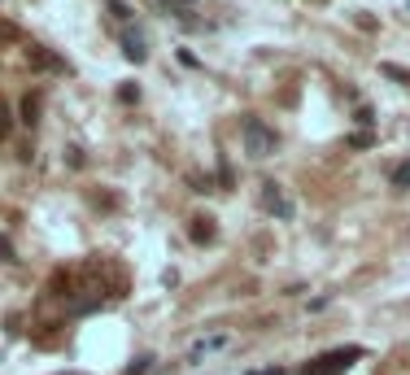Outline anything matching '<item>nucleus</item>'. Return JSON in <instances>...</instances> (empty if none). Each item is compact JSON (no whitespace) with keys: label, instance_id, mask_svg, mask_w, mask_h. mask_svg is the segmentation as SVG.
<instances>
[{"label":"nucleus","instance_id":"obj_1","mask_svg":"<svg viewBox=\"0 0 410 375\" xmlns=\"http://www.w3.org/2000/svg\"><path fill=\"white\" fill-rule=\"evenodd\" d=\"M358 358H363V349L358 345H349V349H332V354H323V358H315L310 367H305L301 375H345Z\"/></svg>","mask_w":410,"mask_h":375},{"label":"nucleus","instance_id":"obj_2","mask_svg":"<svg viewBox=\"0 0 410 375\" xmlns=\"http://www.w3.org/2000/svg\"><path fill=\"white\" fill-rule=\"evenodd\" d=\"M240 131H245V153H249V157H271V153H275L279 140H275V131L266 127L262 118H245Z\"/></svg>","mask_w":410,"mask_h":375},{"label":"nucleus","instance_id":"obj_3","mask_svg":"<svg viewBox=\"0 0 410 375\" xmlns=\"http://www.w3.org/2000/svg\"><path fill=\"white\" fill-rule=\"evenodd\" d=\"M262 210L266 214H275V218H293V201H288V196H284V188H279V184H262Z\"/></svg>","mask_w":410,"mask_h":375},{"label":"nucleus","instance_id":"obj_4","mask_svg":"<svg viewBox=\"0 0 410 375\" xmlns=\"http://www.w3.org/2000/svg\"><path fill=\"white\" fill-rule=\"evenodd\" d=\"M27 61H31L35 70H66V61H62V57H53V53H48V48H40V44H31V48H27Z\"/></svg>","mask_w":410,"mask_h":375},{"label":"nucleus","instance_id":"obj_5","mask_svg":"<svg viewBox=\"0 0 410 375\" xmlns=\"http://www.w3.org/2000/svg\"><path fill=\"white\" fill-rule=\"evenodd\" d=\"M122 57L136 61V66L148 57V48H144V35H140V31H127V35H122Z\"/></svg>","mask_w":410,"mask_h":375},{"label":"nucleus","instance_id":"obj_6","mask_svg":"<svg viewBox=\"0 0 410 375\" xmlns=\"http://www.w3.org/2000/svg\"><path fill=\"white\" fill-rule=\"evenodd\" d=\"M197 244H210L214 240V227H210V218H192V232H188Z\"/></svg>","mask_w":410,"mask_h":375},{"label":"nucleus","instance_id":"obj_7","mask_svg":"<svg viewBox=\"0 0 410 375\" xmlns=\"http://www.w3.org/2000/svg\"><path fill=\"white\" fill-rule=\"evenodd\" d=\"M393 188H410V162H402V166H393Z\"/></svg>","mask_w":410,"mask_h":375},{"label":"nucleus","instance_id":"obj_8","mask_svg":"<svg viewBox=\"0 0 410 375\" xmlns=\"http://www.w3.org/2000/svg\"><path fill=\"white\" fill-rule=\"evenodd\" d=\"M35 114H40V96H27V101H22V122H35Z\"/></svg>","mask_w":410,"mask_h":375},{"label":"nucleus","instance_id":"obj_9","mask_svg":"<svg viewBox=\"0 0 410 375\" xmlns=\"http://www.w3.org/2000/svg\"><path fill=\"white\" fill-rule=\"evenodd\" d=\"M118 101H122V105H136V101H140V88H136V83H122V88H118Z\"/></svg>","mask_w":410,"mask_h":375},{"label":"nucleus","instance_id":"obj_10","mask_svg":"<svg viewBox=\"0 0 410 375\" xmlns=\"http://www.w3.org/2000/svg\"><path fill=\"white\" fill-rule=\"evenodd\" d=\"M148 367H153V354H140L131 367H127V375H148Z\"/></svg>","mask_w":410,"mask_h":375},{"label":"nucleus","instance_id":"obj_11","mask_svg":"<svg viewBox=\"0 0 410 375\" xmlns=\"http://www.w3.org/2000/svg\"><path fill=\"white\" fill-rule=\"evenodd\" d=\"M0 262H18V258H13V244H9V236H0Z\"/></svg>","mask_w":410,"mask_h":375},{"label":"nucleus","instance_id":"obj_12","mask_svg":"<svg viewBox=\"0 0 410 375\" xmlns=\"http://www.w3.org/2000/svg\"><path fill=\"white\" fill-rule=\"evenodd\" d=\"M110 9H114V18H122V22L131 18V9H127V0H110Z\"/></svg>","mask_w":410,"mask_h":375},{"label":"nucleus","instance_id":"obj_13","mask_svg":"<svg viewBox=\"0 0 410 375\" xmlns=\"http://www.w3.org/2000/svg\"><path fill=\"white\" fill-rule=\"evenodd\" d=\"M9 136V109H5V101H0V140Z\"/></svg>","mask_w":410,"mask_h":375},{"label":"nucleus","instance_id":"obj_14","mask_svg":"<svg viewBox=\"0 0 410 375\" xmlns=\"http://www.w3.org/2000/svg\"><path fill=\"white\" fill-rule=\"evenodd\" d=\"M358 122H363V127H371V122H375V114H371L367 105H358Z\"/></svg>","mask_w":410,"mask_h":375},{"label":"nucleus","instance_id":"obj_15","mask_svg":"<svg viewBox=\"0 0 410 375\" xmlns=\"http://www.w3.org/2000/svg\"><path fill=\"white\" fill-rule=\"evenodd\" d=\"M249 375H284V367H258V371H249Z\"/></svg>","mask_w":410,"mask_h":375},{"label":"nucleus","instance_id":"obj_16","mask_svg":"<svg viewBox=\"0 0 410 375\" xmlns=\"http://www.w3.org/2000/svg\"><path fill=\"white\" fill-rule=\"evenodd\" d=\"M166 5H175V9H192L197 0H166Z\"/></svg>","mask_w":410,"mask_h":375},{"label":"nucleus","instance_id":"obj_17","mask_svg":"<svg viewBox=\"0 0 410 375\" xmlns=\"http://www.w3.org/2000/svg\"><path fill=\"white\" fill-rule=\"evenodd\" d=\"M57 375H83V371H57Z\"/></svg>","mask_w":410,"mask_h":375},{"label":"nucleus","instance_id":"obj_18","mask_svg":"<svg viewBox=\"0 0 410 375\" xmlns=\"http://www.w3.org/2000/svg\"><path fill=\"white\" fill-rule=\"evenodd\" d=\"M315 5H323V0H315Z\"/></svg>","mask_w":410,"mask_h":375},{"label":"nucleus","instance_id":"obj_19","mask_svg":"<svg viewBox=\"0 0 410 375\" xmlns=\"http://www.w3.org/2000/svg\"><path fill=\"white\" fill-rule=\"evenodd\" d=\"M406 5H410V0H406Z\"/></svg>","mask_w":410,"mask_h":375}]
</instances>
